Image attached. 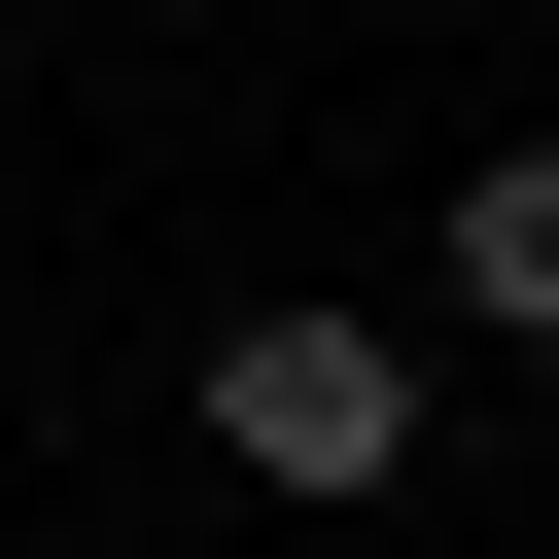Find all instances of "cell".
<instances>
[{
	"instance_id": "2",
	"label": "cell",
	"mask_w": 559,
	"mask_h": 559,
	"mask_svg": "<svg viewBox=\"0 0 559 559\" xmlns=\"http://www.w3.org/2000/svg\"><path fill=\"white\" fill-rule=\"evenodd\" d=\"M419 314H454V349H559V140H489V175L419 210Z\"/></svg>"
},
{
	"instance_id": "1",
	"label": "cell",
	"mask_w": 559,
	"mask_h": 559,
	"mask_svg": "<svg viewBox=\"0 0 559 559\" xmlns=\"http://www.w3.org/2000/svg\"><path fill=\"white\" fill-rule=\"evenodd\" d=\"M175 419H210V489H280V524H419V314H384V280H245Z\"/></svg>"
},
{
	"instance_id": "3",
	"label": "cell",
	"mask_w": 559,
	"mask_h": 559,
	"mask_svg": "<svg viewBox=\"0 0 559 559\" xmlns=\"http://www.w3.org/2000/svg\"><path fill=\"white\" fill-rule=\"evenodd\" d=\"M0 105H35V35H0Z\"/></svg>"
}]
</instances>
